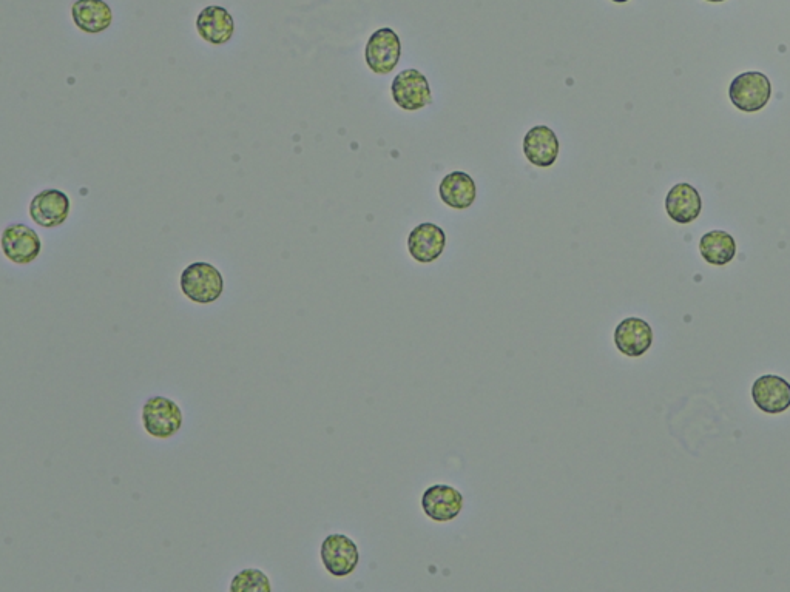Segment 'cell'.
<instances>
[{"instance_id": "6da1fadb", "label": "cell", "mask_w": 790, "mask_h": 592, "mask_svg": "<svg viewBox=\"0 0 790 592\" xmlns=\"http://www.w3.org/2000/svg\"><path fill=\"white\" fill-rule=\"evenodd\" d=\"M181 289L193 303H215L223 295L224 278L212 264L193 263L181 275Z\"/></svg>"}, {"instance_id": "7a4b0ae2", "label": "cell", "mask_w": 790, "mask_h": 592, "mask_svg": "<svg viewBox=\"0 0 790 592\" xmlns=\"http://www.w3.org/2000/svg\"><path fill=\"white\" fill-rule=\"evenodd\" d=\"M183 421L181 407L170 398L156 395L142 407V424L152 437L161 440L173 437L183 428Z\"/></svg>"}, {"instance_id": "3957f363", "label": "cell", "mask_w": 790, "mask_h": 592, "mask_svg": "<svg viewBox=\"0 0 790 592\" xmlns=\"http://www.w3.org/2000/svg\"><path fill=\"white\" fill-rule=\"evenodd\" d=\"M772 95V85L766 74L760 71H747L733 79L729 88L732 104L738 110L755 113L763 110Z\"/></svg>"}, {"instance_id": "277c9868", "label": "cell", "mask_w": 790, "mask_h": 592, "mask_svg": "<svg viewBox=\"0 0 790 592\" xmlns=\"http://www.w3.org/2000/svg\"><path fill=\"white\" fill-rule=\"evenodd\" d=\"M392 98L395 104L405 111L422 110L426 105L433 104V93L428 79L419 70L409 68L395 76L392 82Z\"/></svg>"}, {"instance_id": "5b68a950", "label": "cell", "mask_w": 790, "mask_h": 592, "mask_svg": "<svg viewBox=\"0 0 790 592\" xmlns=\"http://www.w3.org/2000/svg\"><path fill=\"white\" fill-rule=\"evenodd\" d=\"M402 58V42L391 28H382L369 37L365 59L375 74H389L399 65Z\"/></svg>"}, {"instance_id": "8992f818", "label": "cell", "mask_w": 790, "mask_h": 592, "mask_svg": "<svg viewBox=\"0 0 790 592\" xmlns=\"http://www.w3.org/2000/svg\"><path fill=\"white\" fill-rule=\"evenodd\" d=\"M321 560L329 574L335 577H346L357 568L360 554L357 545L343 534H332L326 537L321 545Z\"/></svg>"}, {"instance_id": "52a82bcc", "label": "cell", "mask_w": 790, "mask_h": 592, "mask_svg": "<svg viewBox=\"0 0 790 592\" xmlns=\"http://www.w3.org/2000/svg\"><path fill=\"white\" fill-rule=\"evenodd\" d=\"M2 250L13 263L30 264L41 255V238L25 224H11L2 235Z\"/></svg>"}, {"instance_id": "ba28073f", "label": "cell", "mask_w": 790, "mask_h": 592, "mask_svg": "<svg viewBox=\"0 0 790 592\" xmlns=\"http://www.w3.org/2000/svg\"><path fill=\"white\" fill-rule=\"evenodd\" d=\"M68 215H70V199L61 190H44L31 201V219L45 229L62 226L67 221Z\"/></svg>"}, {"instance_id": "9c48e42d", "label": "cell", "mask_w": 790, "mask_h": 592, "mask_svg": "<svg viewBox=\"0 0 790 592\" xmlns=\"http://www.w3.org/2000/svg\"><path fill=\"white\" fill-rule=\"evenodd\" d=\"M446 246V235L442 227L433 222H423L409 233L408 249L417 263H434L442 256Z\"/></svg>"}, {"instance_id": "30bf717a", "label": "cell", "mask_w": 790, "mask_h": 592, "mask_svg": "<svg viewBox=\"0 0 790 592\" xmlns=\"http://www.w3.org/2000/svg\"><path fill=\"white\" fill-rule=\"evenodd\" d=\"M422 508L434 522H451L462 512L463 495L448 485L431 486L423 494Z\"/></svg>"}, {"instance_id": "8fae6325", "label": "cell", "mask_w": 790, "mask_h": 592, "mask_svg": "<svg viewBox=\"0 0 790 592\" xmlns=\"http://www.w3.org/2000/svg\"><path fill=\"white\" fill-rule=\"evenodd\" d=\"M615 344L619 352L627 357H642L652 347V327L641 318H625L616 327Z\"/></svg>"}, {"instance_id": "7c38bea8", "label": "cell", "mask_w": 790, "mask_h": 592, "mask_svg": "<svg viewBox=\"0 0 790 592\" xmlns=\"http://www.w3.org/2000/svg\"><path fill=\"white\" fill-rule=\"evenodd\" d=\"M752 398L766 414H781L790 407V384L777 375H764L753 383Z\"/></svg>"}, {"instance_id": "4fadbf2b", "label": "cell", "mask_w": 790, "mask_h": 592, "mask_svg": "<svg viewBox=\"0 0 790 592\" xmlns=\"http://www.w3.org/2000/svg\"><path fill=\"white\" fill-rule=\"evenodd\" d=\"M559 139L547 125L531 128L524 138V153L528 161L536 167L547 169L556 162L559 155Z\"/></svg>"}, {"instance_id": "5bb4252c", "label": "cell", "mask_w": 790, "mask_h": 592, "mask_svg": "<svg viewBox=\"0 0 790 592\" xmlns=\"http://www.w3.org/2000/svg\"><path fill=\"white\" fill-rule=\"evenodd\" d=\"M196 30L204 41L213 45H223L232 39L235 33V22L232 14L223 7L204 8L196 19Z\"/></svg>"}, {"instance_id": "9a60e30c", "label": "cell", "mask_w": 790, "mask_h": 592, "mask_svg": "<svg viewBox=\"0 0 790 592\" xmlns=\"http://www.w3.org/2000/svg\"><path fill=\"white\" fill-rule=\"evenodd\" d=\"M666 210L667 215L678 224H690L701 215L703 201L693 185L682 182L673 185V189L667 193Z\"/></svg>"}, {"instance_id": "2e32d148", "label": "cell", "mask_w": 790, "mask_h": 592, "mask_svg": "<svg viewBox=\"0 0 790 592\" xmlns=\"http://www.w3.org/2000/svg\"><path fill=\"white\" fill-rule=\"evenodd\" d=\"M439 195L446 206L451 209H470L477 198L476 182L468 173H450L440 182Z\"/></svg>"}, {"instance_id": "e0dca14e", "label": "cell", "mask_w": 790, "mask_h": 592, "mask_svg": "<svg viewBox=\"0 0 790 592\" xmlns=\"http://www.w3.org/2000/svg\"><path fill=\"white\" fill-rule=\"evenodd\" d=\"M76 27L85 33L98 34L112 25V8L104 0H78L71 8Z\"/></svg>"}, {"instance_id": "ac0fdd59", "label": "cell", "mask_w": 790, "mask_h": 592, "mask_svg": "<svg viewBox=\"0 0 790 592\" xmlns=\"http://www.w3.org/2000/svg\"><path fill=\"white\" fill-rule=\"evenodd\" d=\"M699 250L707 263L713 266H726L735 258V239L723 230H713L701 238Z\"/></svg>"}, {"instance_id": "d6986e66", "label": "cell", "mask_w": 790, "mask_h": 592, "mask_svg": "<svg viewBox=\"0 0 790 592\" xmlns=\"http://www.w3.org/2000/svg\"><path fill=\"white\" fill-rule=\"evenodd\" d=\"M271 589V582L267 579L266 574L252 568L244 569L233 577L232 585H230L232 592L271 591Z\"/></svg>"}, {"instance_id": "ffe728a7", "label": "cell", "mask_w": 790, "mask_h": 592, "mask_svg": "<svg viewBox=\"0 0 790 592\" xmlns=\"http://www.w3.org/2000/svg\"><path fill=\"white\" fill-rule=\"evenodd\" d=\"M707 2H712V4H720V2H726V0H707Z\"/></svg>"}, {"instance_id": "44dd1931", "label": "cell", "mask_w": 790, "mask_h": 592, "mask_svg": "<svg viewBox=\"0 0 790 592\" xmlns=\"http://www.w3.org/2000/svg\"><path fill=\"white\" fill-rule=\"evenodd\" d=\"M612 2H616V4H625L628 0H612Z\"/></svg>"}]
</instances>
